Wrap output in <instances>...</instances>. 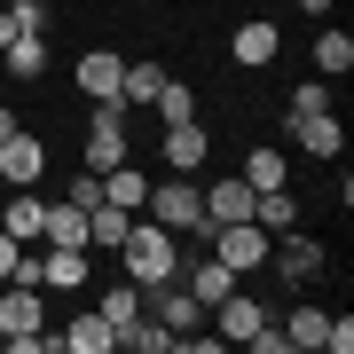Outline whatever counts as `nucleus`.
Returning a JSON list of instances; mask_svg holds the SVG:
<instances>
[{
    "label": "nucleus",
    "mask_w": 354,
    "mask_h": 354,
    "mask_svg": "<svg viewBox=\"0 0 354 354\" xmlns=\"http://www.w3.org/2000/svg\"><path fill=\"white\" fill-rule=\"evenodd\" d=\"M158 87H165V64H150V55H142V64H127V79H118V102L134 111V102H150Z\"/></svg>",
    "instance_id": "29"
},
{
    "label": "nucleus",
    "mask_w": 354,
    "mask_h": 354,
    "mask_svg": "<svg viewBox=\"0 0 354 354\" xmlns=\"http://www.w3.org/2000/svg\"><path fill=\"white\" fill-rule=\"evenodd\" d=\"M118 276H127V283H142V291H150V283H165V276H181V236L134 213L127 244H118Z\"/></svg>",
    "instance_id": "1"
},
{
    "label": "nucleus",
    "mask_w": 354,
    "mask_h": 354,
    "mask_svg": "<svg viewBox=\"0 0 354 354\" xmlns=\"http://www.w3.org/2000/svg\"><path fill=\"white\" fill-rule=\"evenodd\" d=\"M55 16H48V0H8V8H0V48H8L16 32H48Z\"/></svg>",
    "instance_id": "27"
},
{
    "label": "nucleus",
    "mask_w": 354,
    "mask_h": 354,
    "mask_svg": "<svg viewBox=\"0 0 354 354\" xmlns=\"http://www.w3.org/2000/svg\"><path fill=\"white\" fill-rule=\"evenodd\" d=\"M39 174H48V150L16 127L8 142H0V181H8V189H39Z\"/></svg>",
    "instance_id": "11"
},
{
    "label": "nucleus",
    "mask_w": 354,
    "mask_h": 354,
    "mask_svg": "<svg viewBox=\"0 0 354 354\" xmlns=\"http://www.w3.org/2000/svg\"><path fill=\"white\" fill-rule=\"evenodd\" d=\"M118 79H127V55L118 48H87L79 55V95L87 102H118Z\"/></svg>",
    "instance_id": "14"
},
{
    "label": "nucleus",
    "mask_w": 354,
    "mask_h": 354,
    "mask_svg": "<svg viewBox=\"0 0 354 354\" xmlns=\"http://www.w3.org/2000/svg\"><path fill=\"white\" fill-rule=\"evenodd\" d=\"M252 181H244V174H228V181H213V189H205V221H197V236H205V228H228V221H252Z\"/></svg>",
    "instance_id": "9"
},
{
    "label": "nucleus",
    "mask_w": 354,
    "mask_h": 354,
    "mask_svg": "<svg viewBox=\"0 0 354 354\" xmlns=\"http://www.w3.org/2000/svg\"><path fill=\"white\" fill-rule=\"evenodd\" d=\"M283 134L299 142L307 158H339V150H346V127H339V111H307V118H283Z\"/></svg>",
    "instance_id": "13"
},
{
    "label": "nucleus",
    "mask_w": 354,
    "mask_h": 354,
    "mask_svg": "<svg viewBox=\"0 0 354 354\" xmlns=\"http://www.w3.org/2000/svg\"><path fill=\"white\" fill-rule=\"evenodd\" d=\"M330 8H339V0H299V16H330Z\"/></svg>",
    "instance_id": "33"
},
{
    "label": "nucleus",
    "mask_w": 354,
    "mask_h": 354,
    "mask_svg": "<svg viewBox=\"0 0 354 354\" xmlns=\"http://www.w3.org/2000/svg\"><path fill=\"white\" fill-rule=\"evenodd\" d=\"M165 174H197L205 158H213V134H205V118H181V127H165Z\"/></svg>",
    "instance_id": "12"
},
{
    "label": "nucleus",
    "mask_w": 354,
    "mask_h": 354,
    "mask_svg": "<svg viewBox=\"0 0 354 354\" xmlns=\"http://www.w3.org/2000/svg\"><path fill=\"white\" fill-rule=\"evenodd\" d=\"M55 330L39 315V283H0V354H48Z\"/></svg>",
    "instance_id": "2"
},
{
    "label": "nucleus",
    "mask_w": 354,
    "mask_h": 354,
    "mask_svg": "<svg viewBox=\"0 0 354 354\" xmlns=\"http://www.w3.org/2000/svg\"><path fill=\"white\" fill-rule=\"evenodd\" d=\"M102 197L127 205V213H142V197H150V174H134V165H111V174H102Z\"/></svg>",
    "instance_id": "28"
},
{
    "label": "nucleus",
    "mask_w": 354,
    "mask_h": 354,
    "mask_svg": "<svg viewBox=\"0 0 354 354\" xmlns=\"http://www.w3.org/2000/svg\"><path fill=\"white\" fill-rule=\"evenodd\" d=\"M276 55H283V24L276 16H244V24L228 32V64L236 71H268Z\"/></svg>",
    "instance_id": "5"
},
{
    "label": "nucleus",
    "mask_w": 354,
    "mask_h": 354,
    "mask_svg": "<svg viewBox=\"0 0 354 354\" xmlns=\"http://www.w3.org/2000/svg\"><path fill=\"white\" fill-rule=\"evenodd\" d=\"M252 221L268 228V236H283V228H299V197H291V181H283V189H260V197H252Z\"/></svg>",
    "instance_id": "20"
},
{
    "label": "nucleus",
    "mask_w": 354,
    "mask_h": 354,
    "mask_svg": "<svg viewBox=\"0 0 354 354\" xmlns=\"http://www.w3.org/2000/svg\"><path fill=\"white\" fill-rule=\"evenodd\" d=\"M95 315L111 323V339H118V323H134V315H142V283H127V276H118V283L95 299Z\"/></svg>",
    "instance_id": "25"
},
{
    "label": "nucleus",
    "mask_w": 354,
    "mask_h": 354,
    "mask_svg": "<svg viewBox=\"0 0 354 354\" xmlns=\"http://www.w3.org/2000/svg\"><path fill=\"white\" fill-rule=\"evenodd\" d=\"M315 71L323 79H346L354 71V39L346 32H315Z\"/></svg>",
    "instance_id": "30"
},
{
    "label": "nucleus",
    "mask_w": 354,
    "mask_h": 354,
    "mask_svg": "<svg viewBox=\"0 0 354 354\" xmlns=\"http://www.w3.org/2000/svg\"><path fill=\"white\" fill-rule=\"evenodd\" d=\"M39 221H48V197L39 189H16L8 205H0V228H8L16 244H39Z\"/></svg>",
    "instance_id": "17"
},
{
    "label": "nucleus",
    "mask_w": 354,
    "mask_h": 354,
    "mask_svg": "<svg viewBox=\"0 0 354 354\" xmlns=\"http://www.w3.org/2000/svg\"><path fill=\"white\" fill-rule=\"evenodd\" d=\"M127 228H134V213L127 205H87V252H118V244H127Z\"/></svg>",
    "instance_id": "15"
},
{
    "label": "nucleus",
    "mask_w": 354,
    "mask_h": 354,
    "mask_svg": "<svg viewBox=\"0 0 354 354\" xmlns=\"http://www.w3.org/2000/svg\"><path fill=\"white\" fill-rule=\"evenodd\" d=\"M323 330H330V315H323L315 299H299V307L283 315V339H291V346H315V354H323Z\"/></svg>",
    "instance_id": "26"
},
{
    "label": "nucleus",
    "mask_w": 354,
    "mask_h": 354,
    "mask_svg": "<svg viewBox=\"0 0 354 354\" xmlns=\"http://www.w3.org/2000/svg\"><path fill=\"white\" fill-rule=\"evenodd\" d=\"M55 346H64V354H111V323L87 307V315H71L64 330H55Z\"/></svg>",
    "instance_id": "19"
},
{
    "label": "nucleus",
    "mask_w": 354,
    "mask_h": 354,
    "mask_svg": "<svg viewBox=\"0 0 354 354\" xmlns=\"http://www.w3.org/2000/svg\"><path fill=\"white\" fill-rule=\"evenodd\" d=\"M111 346H127V354H174V330H165L150 307H142L134 323H118V339H111Z\"/></svg>",
    "instance_id": "18"
},
{
    "label": "nucleus",
    "mask_w": 354,
    "mask_h": 354,
    "mask_svg": "<svg viewBox=\"0 0 354 354\" xmlns=\"http://www.w3.org/2000/svg\"><path fill=\"white\" fill-rule=\"evenodd\" d=\"M39 244H87V205H48V221H39Z\"/></svg>",
    "instance_id": "21"
},
{
    "label": "nucleus",
    "mask_w": 354,
    "mask_h": 354,
    "mask_svg": "<svg viewBox=\"0 0 354 354\" xmlns=\"http://www.w3.org/2000/svg\"><path fill=\"white\" fill-rule=\"evenodd\" d=\"M16 127H24V118H16V111H8V102H0V142H8Z\"/></svg>",
    "instance_id": "32"
},
{
    "label": "nucleus",
    "mask_w": 354,
    "mask_h": 354,
    "mask_svg": "<svg viewBox=\"0 0 354 354\" xmlns=\"http://www.w3.org/2000/svg\"><path fill=\"white\" fill-rule=\"evenodd\" d=\"M181 283H189V299H197V307H213V299H228V291H236V268L205 252L197 268H181Z\"/></svg>",
    "instance_id": "16"
},
{
    "label": "nucleus",
    "mask_w": 354,
    "mask_h": 354,
    "mask_svg": "<svg viewBox=\"0 0 354 354\" xmlns=\"http://www.w3.org/2000/svg\"><path fill=\"white\" fill-rule=\"evenodd\" d=\"M150 111L165 118V127H181V118H197V87H189V79H174V71H165V87L150 95Z\"/></svg>",
    "instance_id": "24"
},
{
    "label": "nucleus",
    "mask_w": 354,
    "mask_h": 354,
    "mask_svg": "<svg viewBox=\"0 0 354 354\" xmlns=\"http://www.w3.org/2000/svg\"><path fill=\"white\" fill-rule=\"evenodd\" d=\"M142 213H150L158 228H174V236H189V228L205 221V189H197V181H189V174H165V181H158V189H150V197H142Z\"/></svg>",
    "instance_id": "3"
},
{
    "label": "nucleus",
    "mask_w": 354,
    "mask_h": 354,
    "mask_svg": "<svg viewBox=\"0 0 354 354\" xmlns=\"http://www.w3.org/2000/svg\"><path fill=\"white\" fill-rule=\"evenodd\" d=\"M0 55H8V79H39L48 71V32H16Z\"/></svg>",
    "instance_id": "22"
},
{
    "label": "nucleus",
    "mask_w": 354,
    "mask_h": 354,
    "mask_svg": "<svg viewBox=\"0 0 354 354\" xmlns=\"http://www.w3.org/2000/svg\"><path fill=\"white\" fill-rule=\"evenodd\" d=\"M87 276H95L87 244H48V252H39V283L48 291H87Z\"/></svg>",
    "instance_id": "10"
},
{
    "label": "nucleus",
    "mask_w": 354,
    "mask_h": 354,
    "mask_svg": "<svg viewBox=\"0 0 354 354\" xmlns=\"http://www.w3.org/2000/svg\"><path fill=\"white\" fill-rule=\"evenodd\" d=\"M127 165V102H87V174Z\"/></svg>",
    "instance_id": "4"
},
{
    "label": "nucleus",
    "mask_w": 354,
    "mask_h": 354,
    "mask_svg": "<svg viewBox=\"0 0 354 354\" xmlns=\"http://www.w3.org/2000/svg\"><path fill=\"white\" fill-rule=\"evenodd\" d=\"M268 260H276V276H283L291 291H307V283L323 276V260H330V252H323L315 236H299V228H283V236L268 244Z\"/></svg>",
    "instance_id": "7"
},
{
    "label": "nucleus",
    "mask_w": 354,
    "mask_h": 354,
    "mask_svg": "<svg viewBox=\"0 0 354 354\" xmlns=\"http://www.w3.org/2000/svg\"><path fill=\"white\" fill-rule=\"evenodd\" d=\"M205 244H213V260H228L244 276V268H268V244L276 236H268L260 221H228V228H205Z\"/></svg>",
    "instance_id": "6"
},
{
    "label": "nucleus",
    "mask_w": 354,
    "mask_h": 354,
    "mask_svg": "<svg viewBox=\"0 0 354 354\" xmlns=\"http://www.w3.org/2000/svg\"><path fill=\"white\" fill-rule=\"evenodd\" d=\"M244 181H252V189H283V181H291V158L276 150V142H252V158H244Z\"/></svg>",
    "instance_id": "23"
},
{
    "label": "nucleus",
    "mask_w": 354,
    "mask_h": 354,
    "mask_svg": "<svg viewBox=\"0 0 354 354\" xmlns=\"http://www.w3.org/2000/svg\"><path fill=\"white\" fill-rule=\"evenodd\" d=\"M205 315H213V339H221V346H244V339L268 323V307L252 299V291H228V299H213Z\"/></svg>",
    "instance_id": "8"
},
{
    "label": "nucleus",
    "mask_w": 354,
    "mask_h": 354,
    "mask_svg": "<svg viewBox=\"0 0 354 354\" xmlns=\"http://www.w3.org/2000/svg\"><path fill=\"white\" fill-rule=\"evenodd\" d=\"M307 111H330V79H299V87H291V111L283 118H307Z\"/></svg>",
    "instance_id": "31"
}]
</instances>
